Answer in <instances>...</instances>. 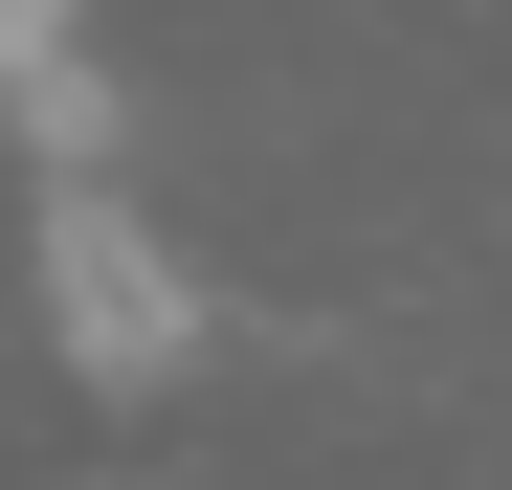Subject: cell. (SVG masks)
Returning <instances> with one entry per match:
<instances>
[{"mask_svg":"<svg viewBox=\"0 0 512 490\" xmlns=\"http://www.w3.org/2000/svg\"><path fill=\"white\" fill-rule=\"evenodd\" d=\"M67 45H90V0H0V112H23L45 67H67Z\"/></svg>","mask_w":512,"mask_h":490,"instance_id":"obj_2","label":"cell"},{"mask_svg":"<svg viewBox=\"0 0 512 490\" xmlns=\"http://www.w3.org/2000/svg\"><path fill=\"white\" fill-rule=\"evenodd\" d=\"M23 290H45V357L112 379V401L201 379V335H223V290L156 245V201L112 179V156H23Z\"/></svg>","mask_w":512,"mask_h":490,"instance_id":"obj_1","label":"cell"}]
</instances>
